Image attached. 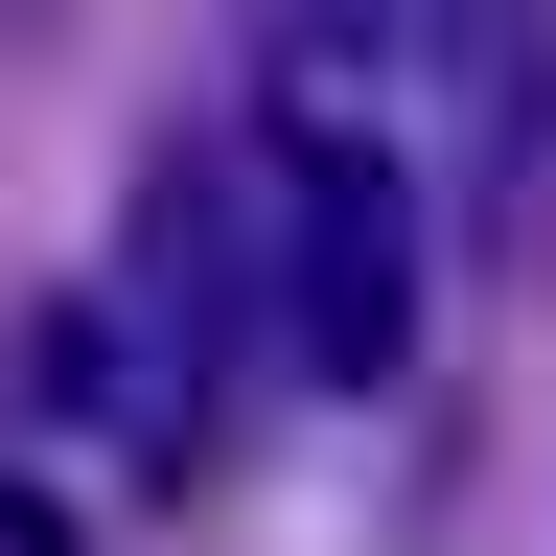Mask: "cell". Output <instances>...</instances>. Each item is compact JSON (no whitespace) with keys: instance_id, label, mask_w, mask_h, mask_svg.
<instances>
[{"instance_id":"1","label":"cell","mask_w":556,"mask_h":556,"mask_svg":"<svg viewBox=\"0 0 556 556\" xmlns=\"http://www.w3.org/2000/svg\"><path fill=\"white\" fill-rule=\"evenodd\" d=\"M232 371H255V208H232V163H139V232L93 278V417H116V464L208 486Z\"/></svg>"},{"instance_id":"2","label":"cell","mask_w":556,"mask_h":556,"mask_svg":"<svg viewBox=\"0 0 556 556\" xmlns=\"http://www.w3.org/2000/svg\"><path fill=\"white\" fill-rule=\"evenodd\" d=\"M255 348L278 371H325V394H371L394 348H417V186L371 163L348 116L278 139V255H255Z\"/></svg>"},{"instance_id":"3","label":"cell","mask_w":556,"mask_h":556,"mask_svg":"<svg viewBox=\"0 0 556 556\" xmlns=\"http://www.w3.org/2000/svg\"><path fill=\"white\" fill-rule=\"evenodd\" d=\"M0 556H93V533H70V486H47V464L0 486Z\"/></svg>"}]
</instances>
